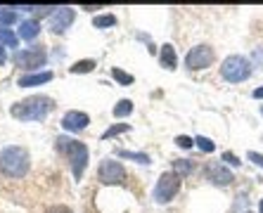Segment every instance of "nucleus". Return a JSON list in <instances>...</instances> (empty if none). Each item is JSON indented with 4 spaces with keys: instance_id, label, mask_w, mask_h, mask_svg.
Returning a JSON list of instances; mask_svg holds the SVG:
<instances>
[{
    "instance_id": "nucleus-1",
    "label": "nucleus",
    "mask_w": 263,
    "mask_h": 213,
    "mask_svg": "<svg viewBox=\"0 0 263 213\" xmlns=\"http://www.w3.org/2000/svg\"><path fill=\"white\" fill-rule=\"evenodd\" d=\"M52 100L45 98V95H33V98H26L22 102H14L10 107V114L17 119V121H43L48 111L52 109Z\"/></svg>"
},
{
    "instance_id": "nucleus-2",
    "label": "nucleus",
    "mask_w": 263,
    "mask_h": 213,
    "mask_svg": "<svg viewBox=\"0 0 263 213\" xmlns=\"http://www.w3.org/2000/svg\"><path fill=\"white\" fill-rule=\"evenodd\" d=\"M29 166H31V157L24 147L10 145L0 152V170L7 178H24L29 173Z\"/></svg>"
},
{
    "instance_id": "nucleus-3",
    "label": "nucleus",
    "mask_w": 263,
    "mask_h": 213,
    "mask_svg": "<svg viewBox=\"0 0 263 213\" xmlns=\"http://www.w3.org/2000/svg\"><path fill=\"white\" fill-rule=\"evenodd\" d=\"M57 149H60V152H67L73 178L81 180V178H83V170H86V166H88V147L83 145V142L69 140V138H57Z\"/></svg>"
},
{
    "instance_id": "nucleus-4",
    "label": "nucleus",
    "mask_w": 263,
    "mask_h": 213,
    "mask_svg": "<svg viewBox=\"0 0 263 213\" xmlns=\"http://www.w3.org/2000/svg\"><path fill=\"white\" fill-rule=\"evenodd\" d=\"M251 64L247 57L242 55H230L223 60V67H220V76L228 81V83H242L251 76Z\"/></svg>"
},
{
    "instance_id": "nucleus-5",
    "label": "nucleus",
    "mask_w": 263,
    "mask_h": 213,
    "mask_svg": "<svg viewBox=\"0 0 263 213\" xmlns=\"http://www.w3.org/2000/svg\"><path fill=\"white\" fill-rule=\"evenodd\" d=\"M214 60H216L214 48H209V45H195V48L185 55V67L190 69V71H199V69L211 67Z\"/></svg>"
},
{
    "instance_id": "nucleus-6",
    "label": "nucleus",
    "mask_w": 263,
    "mask_h": 213,
    "mask_svg": "<svg viewBox=\"0 0 263 213\" xmlns=\"http://www.w3.org/2000/svg\"><path fill=\"white\" fill-rule=\"evenodd\" d=\"M178 192H180V178H178L176 173H164V176L157 180L154 199L159 201V204H166V201H171Z\"/></svg>"
},
{
    "instance_id": "nucleus-7",
    "label": "nucleus",
    "mask_w": 263,
    "mask_h": 213,
    "mask_svg": "<svg viewBox=\"0 0 263 213\" xmlns=\"http://www.w3.org/2000/svg\"><path fill=\"white\" fill-rule=\"evenodd\" d=\"M98 178L104 185H121L126 183V168L114 159H104L98 168Z\"/></svg>"
},
{
    "instance_id": "nucleus-8",
    "label": "nucleus",
    "mask_w": 263,
    "mask_h": 213,
    "mask_svg": "<svg viewBox=\"0 0 263 213\" xmlns=\"http://www.w3.org/2000/svg\"><path fill=\"white\" fill-rule=\"evenodd\" d=\"M14 64L19 69H38L43 67L45 62H48V55H45L43 48H36V50H17L14 52Z\"/></svg>"
},
{
    "instance_id": "nucleus-9",
    "label": "nucleus",
    "mask_w": 263,
    "mask_h": 213,
    "mask_svg": "<svg viewBox=\"0 0 263 213\" xmlns=\"http://www.w3.org/2000/svg\"><path fill=\"white\" fill-rule=\"evenodd\" d=\"M73 19H76V12H73L71 7H57L55 12L50 14V31L55 36H62L73 24Z\"/></svg>"
},
{
    "instance_id": "nucleus-10",
    "label": "nucleus",
    "mask_w": 263,
    "mask_h": 213,
    "mask_svg": "<svg viewBox=\"0 0 263 213\" xmlns=\"http://www.w3.org/2000/svg\"><path fill=\"white\" fill-rule=\"evenodd\" d=\"M204 176H206V180H211L214 185H218V187H228V185L235 180L233 173H230L223 164H218V161H211V164L204 168Z\"/></svg>"
},
{
    "instance_id": "nucleus-11",
    "label": "nucleus",
    "mask_w": 263,
    "mask_h": 213,
    "mask_svg": "<svg viewBox=\"0 0 263 213\" xmlns=\"http://www.w3.org/2000/svg\"><path fill=\"white\" fill-rule=\"evenodd\" d=\"M88 123H90V119H88V114H83V111H67V114L62 116V128L69 130V133L86 130Z\"/></svg>"
},
{
    "instance_id": "nucleus-12",
    "label": "nucleus",
    "mask_w": 263,
    "mask_h": 213,
    "mask_svg": "<svg viewBox=\"0 0 263 213\" xmlns=\"http://www.w3.org/2000/svg\"><path fill=\"white\" fill-rule=\"evenodd\" d=\"M55 79L52 71H43V73H29V76H22L17 81L19 88H31V85H41V83H48V81Z\"/></svg>"
},
{
    "instance_id": "nucleus-13",
    "label": "nucleus",
    "mask_w": 263,
    "mask_h": 213,
    "mask_svg": "<svg viewBox=\"0 0 263 213\" xmlns=\"http://www.w3.org/2000/svg\"><path fill=\"white\" fill-rule=\"evenodd\" d=\"M159 62H161V67H166L168 71H173V69L178 67V57H176V50H173L171 43H166V45H161Z\"/></svg>"
},
{
    "instance_id": "nucleus-14",
    "label": "nucleus",
    "mask_w": 263,
    "mask_h": 213,
    "mask_svg": "<svg viewBox=\"0 0 263 213\" xmlns=\"http://www.w3.org/2000/svg\"><path fill=\"white\" fill-rule=\"evenodd\" d=\"M38 31H41V24H38L36 19H26L22 29H19V38H24V41H33L38 36Z\"/></svg>"
},
{
    "instance_id": "nucleus-15",
    "label": "nucleus",
    "mask_w": 263,
    "mask_h": 213,
    "mask_svg": "<svg viewBox=\"0 0 263 213\" xmlns=\"http://www.w3.org/2000/svg\"><path fill=\"white\" fill-rule=\"evenodd\" d=\"M117 157L130 159V161H138V164H149V157H147L145 152H128V149H117Z\"/></svg>"
},
{
    "instance_id": "nucleus-16",
    "label": "nucleus",
    "mask_w": 263,
    "mask_h": 213,
    "mask_svg": "<svg viewBox=\"0 0 263 213\" xmlns=\"http://www.w3.org/2000/svg\"><path fill=\"white\" fill-rule=\"evenodd\" d=\"M173 173H176L178 178H185L192 173V161H185V159H176L173 161Z\"/></svg>"
},
{
    "instance_id": "nucleus-17",
    "label": "nucleus",
    "mask_w": 263,
    "mask_h": 213,
    "mask_svg": "<svg viewBox=\"0 0 263 213\" xmlns=\"http://www.w3.org/2000/svg\"><path fill=\"white\" fill-rule=\"evenodd\" d=\"M17 22V12L10 10V7H0V29H5V26L14 24Z\"/></svg>"
},
{
    "instance_id": "nucleus-18",
    "label": "nucleus",
    "mask_w": 263,
    "mask_h": 213,
    "mask_svg": "<svg viewBox=\"0 0 263 213\" xmlns=\"http://www.w3.org/2000/svg\"><path fill=\"white\" fill-rule=\"evenodd\" d=\"M0 43L7 48H19V36H14L10 29H0Z\"/></svg>"
},
{
    "instance_id": "nucleus-19",
    "label": "nucleus",
    "mask_w": 263,
    "mask_h": 213,
    "mask_svg": "<svg viewBox=\"0 0 263 213\" xmlns=\"http://www.w3.org/2000/svg\"><path fill=\"white\" fill-rule=\"evenodd\" d=\"M92 69H95V60H81V62H76L73 67H69V71L71 73H90Z\"/></svg>"
},
{
    "instance_id": "nucleus-20",
    "label": "nucleus",
    "mask_w": 263,
    "mask_h": 213,
    "mask_svg": "<svg viewBox=\"0 0 263 213\" xmlns=\"http://www.w3.org/2000/svg\"><path fill=\"white\" fill-rule=\"evenodd\" d=\"M117 24V17L114 14H100V17L92 19V26L95 29H109V26Z\"/></svg>"
},
{
    "instance_id": "nucleus-21",
    "label": "nucleus",
    "mask_w": 263,
    "mask_h": 213,
    "mask_svg": "<svg viewBox=\"0 0 263 213\" xmlns=\"http://www.w3.org/2000/svg\"><path fill=\"white\" fill-rule=\"evenodd\" d=\"M130 111H133V102H130V100H119L117 107H114V116H117V119L128 116Z\"/></svg>"
},
{
    "instance_id": "nucleus-22",
    "label": "nucleus",
    "mask_w": 263,
    "mask_h": 213,
    "mask_svg": "<svg viewBox=\"0 0 263 213\" xmlns=\"http://www.w3.org/2000/svg\"><path fill=\"white\" fill-rule=\"evenodd\" d=\"M128 130V123H117V126H111V128H107L102 133V140H109V138H117L119 133H126Z\"/></svg>"
},
{
    "instance_id": "nucleus-23",
    "label": "nucleus",
    "mask_w": 263,
    "mask_h": 213,
    "mask_svg": "<svg viewBox=\"0 0 263 213\" xmlns=\"http://www.w3.org/2000/svg\"><path fill=\"white\" fill-rule=\"evenodd\" d=\"M111 76H114V81H119V83H121V85H130V83H133V76H130V73H126V71H121V69H119V67H114V69H111Z\"/></svg>"
},
{
    "instance_id": "nucleus-24",
    "label": "nucleus",
    "mask_w": 263,
    "mask_h": 213,
    "mask_svg": "<svg viewBox=\"0 0 263 213\" xmlns=\"http://www.w3.org/2000/svg\"><path fill=\"white\" fill-rule=\"evenodd\" d=\"M195 142H197V147L202 149V152H206V154H211L216 149V145L209 138H204V135H199V138H195Z\"/></svg>"
},
{
    "instance_id": "nucleus-25",
    "label": "nucleus",
    "mask_w": 263,
    "mask_h": 213,
    "mask_svg": "<svg viewBox=\"0 0 263 213\" xmlns=\"http://www.w3.org/2000/svg\"><path fill=\"white\" fill-rule=\"evenodd\" d=\"M176 145L183 147V149H187V147H192V140L187 138V135H178V138H176Z\"/></svg>"
},
{
    "instance_id": "nucleus-26",
    "label": "nucleus",
    "mask_w": 263,
    "mask_h": 213,
    "mask_svg": "<svg viewBox=\"0 0 263 213\" xmlns=\"http://www.w3.org/2000/svg\"><path fill=\"white\" fill-rule=\"evenodd\" d=\"M220 161H228V164H233V166H239V164H242V161H239V159L235 157L233 152H223V159H220Z\"/></svg>"
},
{
    "instance_id": "nucleus-27",
    "label": "nucleus",
    "mask_w": 263,
    "mask_h": 213,
    "mask_svg": "<svg viewBox=\"0 0 263 213\" xmlns=\"http://www.w3.org/2000/svg\"><path fill=\"white\" fill-rule=\"evenodd\" d=\"M247 159H249V161H254L256 166H261V168H263V154H258V152H249V154H247Z\"/></svg>"
},
{
    "instance_id": "nucleus-28",
    "label": "nucleus",
    "mask_w": 263,
    "mask_h": 213,
    "mask_svg": "<svg viewBox=\"0 0 263 213\" xmlns=\"http://www.w3.org/2000/svg\"><path fill=\"white\" fill-rule=\"evenodd\" d=\"M45 213H71V208H69V206H62V204H57V206H50Z\"/></svg>"
},
{
    "instance_id": "nucleus-29",
    "label": "nucleus",
    "mask_w": 263,
    "mask_h": 213,
    "mask_svg": "<svg viewBox=\"0 0 263 213\" xmlns=\"http://www.w3.org/2000/svg\"><path fill=\"white\" fill-rule=\"evenodd\" d=\"M254 62L258 69H263V50H254Z\"/></svg>"
},
{
    "instance_id": "nucleus-30",
    "label": "nucleus",
    "mask_w": 263,
    "mask_h": 213,
    "mask_svg": "<svg viewBox=\"0 0 263 213\" xmlns=\"http://www.w3.org/2000/svg\"><path fill=\"white\" fill-rule=\"evenodd\" d=\"M251 95H254L256 100H263V88H256V90L251 92Z\"/></svg>"
},
{
    "instance_id": "nucleus-31",
    "label": "nucleus",
    "mask_w": 263,
    "mask_h": 213,
    "mask_svg": "<svg viewBox=\"0 0 263 213\" xmlns=\"http://www.w3.org/2000/svg\"><path fill=\"white\" fill-rule=\"evenodd\" d=\"M100 7H102V5H83V10H88V12H90V10H100Z\"/></svg>"
},
{
    "instance_id": "nucleus-32",
    "label": "nucleus",
    "mask_w": 263,
    "mask_h": 213,
    "mask_svg": "<svg viewBox=\"0 0 263 213\" xmlns=\"http://www.w3.org/2000/svg\"><path fill=\"white\" fill-rule=\"evenodd\" d=\"M5 62V50H3V43H0V64Z\"/></svg>"
},
{
    "instance_id": "nucleus-33",
    "label": "nucleus",
    "mask_w": 263,
    "mask_h": 213,
    "mask_svg": "<svg viewBox=\"0 0 263 213\" xmlns=\"http://www.w3.org/2000/svg\"><path fill=\"white\" fill-rule=\"evenodd\" d=\"M258 211H261V213H263V199H261V201H258Z\"/></svg>"
},
{
    "instance_id": "nucleus-34",
    "label": "nucleus",
    "mask_w": 263,
    "mask_h": 213,
    "mask_svg": "<svg viewBox=\"0 0 263 213\" xmlns=\"http://www.w3.org/2000/svg\"><path fill=\"white\" fill-rule=\"evenodd\" d=\"M261 114H263V107H261Z\"/></svg>"
}]
</instances>
